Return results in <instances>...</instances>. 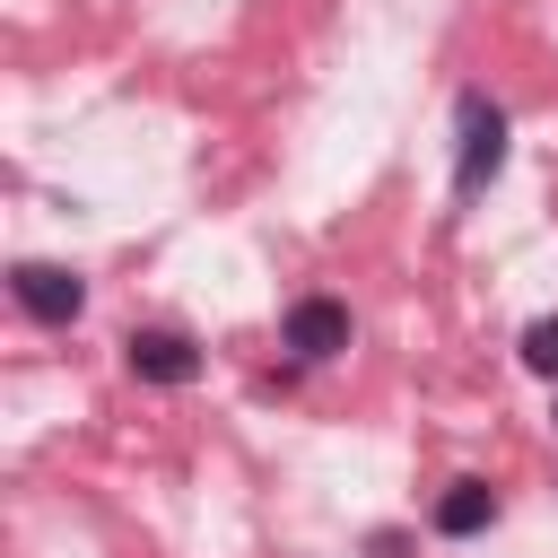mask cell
Masks as SVG:
<instances>
[{
    "label": "cell",
    "instance_id": "cell-1",
    "mask_svg": "<svg viewBox=\"0 0 558 558\" xmlns=\"http://www.w3.org/2000/svg\"><path fill=\"white\" fill-rule=\"evenodd\" d=\"M453 131H462V166H453V192L471 201L497 166H506V113L480 96V87H462V105H453Z\"/></svg>",
    "mask_w": 558,
    "mask_h": 558
},
{
    "label": "cell",
    "instance_id": "cell-2",
    "mask_svg": "<svg viewBox=\"0 0 558 558\" xmlns=\"http://www.w3.org/2000/svg\"><path fill=\"white\" fill-rule=\"evenodd\" d=\"M9 296H17L35 323H78L87 279H78V270H61V262H17V270H9Z\"/></svg>",
    "mask_w": 558,
    "mask_h": 558
},
{
    "label": "cell",
    "instance_id": "cell-3",
    "mask_svg": "<svg viewBox=\"0 0 558 558\" xmlns=\"http://www.w3.org/2000/svg\"><path fill=\"white\" fill-rule=\"evenodd\" d=\"M279 340H288L296 357H340V349H349V305H340V296H296L288 323H279Z\"/></svg>",
    "mask_w": 558,
    "mask_h": 558
},
{
    "label": "cell",
    "instance_id": "cell-4",
    "mask_svg": "<svg viewBox=\"0 0 558 558\" xmlns=\"http://www.w3.org/2000/svg\"><path fill=\"white\" fill-rule=\"evenodd\" d=\"M122 366H131L140 384H192V375H201V349H192L183 331H131V340H122Z\"/></svg>",
    "mask_w": 558,
    "mask_h": 558
},
{
    "label": "cell",
    "instance_id": "cell-5",
    "mask_svg": "<svg viewBox=\"0 0 558 558\" xmlns=\"http://www.w3.org/2000/svg\"><path fill=\"white\" fill-rule=\"evenodd\" d=\"M497 523V488L488 480H453L445 497H436V532L445 541H471V532H488Z\"/></svg>",
    "mask_w": 558,
    "mask_h": 558
},
{
    "label": "cell",
    "instance_id": "cell-6",
    "mask_svg": "<svg viewBox=\"0 0 558 558\" xmlns=\"http://www.w3.org/2000/svg\"><path fill=\"white\" fill-rule=\"evenodd\" d=\"M523 366H532V375H558V314H541V323L523 331Z\"/></svg>",
    "mask_w": 558,
    "mask_h": 558
}]
</instances>
